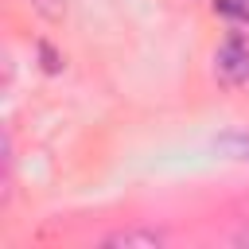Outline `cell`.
I'll return each instance as SVG.
<instances>
[{"label": "cell", "mask_w": 249, "mask_h": 249, "mask_svg": "<svg viewBox=\"0 0 249 249\" xmlns=\"http://www.w3.org/2000/svg\"><path fill=\"white\" fill-rule=\"evenodd\" d=\"M241 241H245V245H249V233H245V237H241Z\"/></svg>", "instance_id": "obj_5"}, {"label": "cell", "mask_w": 249, "mask_h": 249, "mask_svg": "<svg viewBox=\"0 0 249 249\" xmlns=\"http://www.w3.org/2000/svg\"><path fill=\"white\" fill-rule=\"evenodd\" d=\"M214 8L222 16H249V0H218Z\"/></svg>", "instance_id": "obj_4"}, {"label": "cell", "mask_w": 249, "mask_h": 249, "mask_svg": "<svg viewBox=\"0 0 249 249\" xmlns=\"http://www.w3.org/2000/svg\"><path fill=\"white\" fill-rule=\"evenodd\" d=\"M105 245H124V249H156V245H163V237L160 233H152V230H144V233H117V237H109Z\"/></svg>", "instance_id": "obj_3"}, {"label": "cell", "mask_w": 249, "mask_h": 249, "mask_svg": "<svg viewBox=\"0 0 249 249\" xmlns=\"http://www.w3.org/2000/svg\"><path fill=\"white\" fill-rule=\"evenodd\" d=\"M218 74L226 82H245L249 78V51L241 43H226L218 51Z\"/></svg>", "instance_id": "obj_1"}, {"label": "cell", "mask_w": 249, "mask_h": 249, "mask_svg": "<svg viewBox=\"0 0 249 249\" xmlns=\"http://www.w3.org/2000/svg\"><path fill=\"white\" fill-rule=\"evenodd\" d=\"M218 152H226L230 160L249 163V132H222L218 136Z\"/></svg>", "instance_id": "obj_2"}]
</instances>
